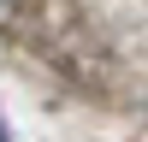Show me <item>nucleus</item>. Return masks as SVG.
Here are the masks:
<instances>
[{"mask_svg": "<svg viewBox=\"0 0 148 142\" xmlns=\"http://www.w3.org/2000/svg\"><path fill=\"white\" fill-rule=\"evenodd\" d=\"M0 6H6V0H0Z\"/></svg>", "mask_w": 148, "mask_h": 142, "instance_id": "f257e3e1", "label": "nucleus"}]
</instances>
